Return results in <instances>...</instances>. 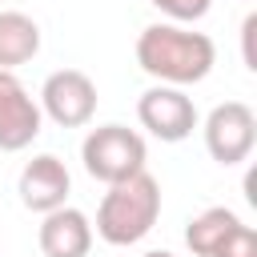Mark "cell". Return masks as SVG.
I'll return each mask as SVG.
<instances>
[{
    "label": "cell",
    "mask_w": 257,
    "mask_h": 257,
    "mask_svg": "<svg viewBox=\"0 0 257 257\" xmlns=\"http://www.w3.org/2000/svg\"><path fill=\"white\" fill-rule=\"evenodd\" d=\"M137 64L169 84V88H185V84H201L213 64H217V44L205 32L181 28V24H149L137 36Z\"/></svg>",
    "instance_id": "cell-1"
},
{
    "label": "cell",
    "mask_w": 257,
    "mask_h": 257,
    "mask_svg": "<svg viewBox=\"0 0 257 257\" xmlns=\"http://www.w3.org/2000/svg\"><path fill=\"white\" fill-rule=\"evenodd\" d=\"M161 217V185L153 173H137L120 185H108L96 209V233L108 245H137L153 233Z\"/></svg>",
    "instance_id": "cell-2"
},
{
    "label": "cell",
    "mask_w": 257,
    "mask_h": 257,
    "mask_svg": "<svg viewBox=\"0 0 257 257\" xmlns=\"http://www.w3.org/2000/svg\"><path fill=\"white\" fill-rule=\"evenodd\" d=\"M84 173L104 185H120L137 173H145V137L124 124H100L80 145Z\"/></svg>",
    "instance_id": "cell-3"
},
{
    "label": "cell",
    "mask_w": 257,
    "mask_h": 257,
    "mask_svg": "<svg viewBox=\"0 0 257 257\" xmlns=\"http://www.w3.org/2000/svg\"><path fill=\"white\" fill-rule=\"evenodd\" d=\"M257 145V112L245 100H225L205 116V149L221 165H241Z\"/></svg>",
    "instance_id": "cell-4"
},
{
    "label": "cell",
    "mask_w": 257,
    "mask_h": 257,
    "mask_svg": "<svg viewBox=\"0 0 257 257\" xmlns=\"http://www.w3.org/2000/svg\"><path fill=\"white\" fill-rule=\"evenodd\" d=\"M96 112V84L80 68H56L40 88V116L60 128H80Z\"/></svg>",
    "instance_id": "cell-5"
},
{
    "label": "cell",
    "mask_w": 257,
    "mask_h": 257,
    "mask_svg": "<svg viewBox=\"0 0 257 257\" xmlns=\"http://www.w3.org/2000/svg\"><path fill=\"white\" fill-rule=\"evenodd\" d=\"M137 116H141V124H145L157 141H169V145L185 141V137L197 128L193 96H185L181 88H169V84H153L149 92H141Z\"/></svg>",
    "instance_id": "cell-6"
},
{
    "label": "cell",
    "mask_w": 257,
    "mask_h": 257,
    "mask_svg": "<svg viewBox=\"0 0 257 257\" xmlns=\"http://www.w3.org/2000/svg\"><path fill=\"white\" fill-rule=\"evenodd\" d=\"M40 104L16 80V72H0V153H20L40 137Z\"/></svg>",
    "instance_id": "cell-7"
},
{
    "label": "cell",
    "mask_w": 257,
    "mask_h": 257,
    "mask_svg": "<svg viewBox=\"0 0 257 257\" xmlns=\"http://www.w3.org/2000/svg\"><path fill=\"white\" fill-rule=\"evenodd\" d=\"M68 189H72L68 169H64V161L52 157V153L32 157V161L20 169V185H16L24 209H32V213H52V209H60V205L68 201Z\"/></svg>",
    "instance_id": "cell-8"
},
{
    "label": "cell",
    "mask_w": 257,
    "mask_h": 257,
    "mask_svg": "<svg viewBox=\"0 0 257 257\" xmlns=\"http://www.w3.org/2000/svg\"><path fill=\"white\" fill-rule=\"evenodd\" d=\"M88 249H92V225L80 209L60 205V209L44 213V225H40L44 257H88Z\"/></svg>",
    "instance_id": "cell-9"
},
{
    "label": "cell",
    "mask_w": 257,
    "mask_h": 257,
    "mask_svg": "<svg viewBox=\"0 0 257 257\" xmlns=\"http://www.w3.org/2000/svg\"><path fill=\"white\" fill-rule=\"evenodd\" d=\"M40 52V24L24 12H0V72L28 64Z\"/></svg>",
    "instance_id": "cell-10"
},
{
    "label": "cell",
    "mask_w": 257,
    "mask_h": 257,
    "mask_svg": "<svg viewBox=\"0 0 257 257\" xmlns=\"http://www.w3.org/2000/svg\"><path fill=\"white\" fill-rule=\"evenodd\" d=\"M241 225V217L233 213V209H205V213H197L189 225H185V245L193 249V257H213L217 249H221V241L233 233Z\"/></svg>",
    "instance_id": "cell-11"
},
{
    "label": "cell",
    "mask_w": 257,
    "mask_h": 257,
    "mask_svg": "<svg viewBox=\"0 0 257 257\" xmlns=\"http://www.w3.org/2000/svg\"><path fill=\"white\" fill-rule=\"evenodd\" d=\"M153 8H161L169 20H177V24H193V20H201L205 12H209V4L213 0H149Z\"/></svg>",
    "instance_id": "cell-12"
},
{
    "label": "cell",
    "mask_w": 257,
    "mask_h": 257,
    "mask_svg": "<svg viewBox=\"0 0 257 257\" xmlns=\"http://www.w3.org/2000/svg\"><path fill=\"white\" fill-rule=\"evenodd\" d=\"M213 257H257V233H253L249 225H237V229L221 241V249H217Z\"/></svg>",
    "instance_id": "cell-13"
},
{
    "label": "cell",
    "mask_w": 257,
    "mask_h": 257,
    "mask_svg": "<svg viewBox=\"0 0 257 257\" xmlns=\"http://www.w3.org/2000/svg\"><path fill=\"white\" fill-rule=\"evenodd\" d=\"M253 32H257V16H245L241 24V44H245V64L257 68V56H253Z\"/></svg>",
    "instance_id": "cell-14"
},
{
    "label": "cell",
    "mask_w": 257,
    "mask_h": 257,
    "mask_svg": "<svg viewBox=\"0 0 257 257\" xmlns=\"http://www.w3.org/2000/svg\"><path fill=\"white\" fill-rule=\"evenodd\" d=\"M145 257H173L169 249H153V253H145Z\"/></svg>",
    "instance_id": "cell-15"
}]
</instances>
